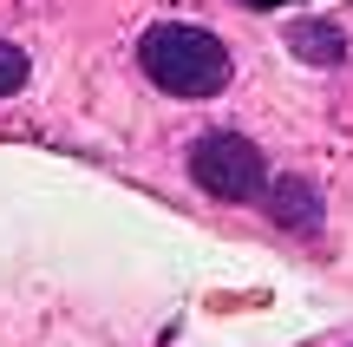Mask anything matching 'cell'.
Masks as SVG:
<instances>
[{
  "instance_id": "cell-5",
  "label": "cell",
  "mask_w": 353,
  "mask_h": 347,
  "mask_svg": "<svg viewBox=\"0 0 353 347\" xmlns=\"http://www.w3.org/2000/svg\"><path fill=\"white\" fill-rule=\"evenodd\" d=\"M20 86H26V52L13 46V39H0V99L20 92Z\"/></svg>"
},
{
  "instance_id": "cell-4",
  "label": "cell",
  "mask_w": 353,
  "mask_h": 347,
  "mask_svg": "<svg viewBox=\"0 0 353 347\" xmlns=\"http://www.w3.org/2000/svg\"><path fill=\"white\" fill-rule=\"evenodd\" d=\"M288 46L301 52L307 66H334V59L347 52V33H341L334 20H294V26H288Z\"/></svg>"
},
{
  "instance_id": "cell-6",
  "label": "cell",
  "mask_w": 353,
  "mask_h": 347,
  "mask_svg": "<svg viewBox=\"0 0 353 347\" xmlns=\"http://www.w3.org/2000/svg\"><path fill=\"white\" fill-rule=\"evenodd\" d=\"M249 7H262V13H268V7H281V0H249Z\"/></svg>"
},
{
  "instance_id": "cell-1",
  "label": "cell",
  "mask_w": 353,
  "mask_h": 347,
  "mask_svg": "<svg viewBox=\"0 0 353 347\" xmlns=\"http://www.w3.org/2000/svg\"><path fill=\"white\" fill-rule=\"evenodd\" d=\"M138 66L157 92H176V99H210L229 86V46L210 26H190V20L151 26L138 39Z\"/></svg>"
},
{
  "instance_id": "cell-3",
  "label": "cell",
  "mask_w": 353,
  "mask_h": 347,
  "mask_svg": "<svg viewBox=\"0 0 353 347\" xmlns=\"http://www.w3.org/2000/svg\"><path fill=\"white\" fill-rule=\"evenodd\" d=\"M268 217H275L281 230H294V236H314V230H321V190H314L307 177L268 184Z\"/></svg>"
},
{
  "instance_id": "cell-2",
  "label": "cell",
  "mask_w": 353,
  "mask_h": 347,
  "mask_svg": "<svg viewBox=\"0 0 353 347\" xmlns=\"http://www.w3.org/2000/svg\"><path fill=\"white\" fill-rule=\"evenodd\" d=\"M190 177L223 204H242V197H255L268 184V157L236 131H210V138L190 144Z\"/></svg>"
}]
</instances>
